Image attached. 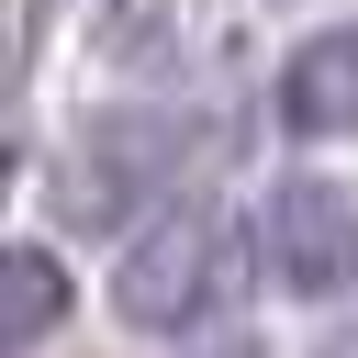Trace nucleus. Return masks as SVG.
I'll list each match as a JSON object with an SVG mask.
<instances>
[{
  "instance_id": "nucleus-1",
  "label": "nucleus",
  "mask_w": 358,
  "mask_h": 358,
  "mask_svg": "<svg viewBox=\"0 0 358 358\" xmlns=\"http://www.w3.org/2000/svg\"><path fill=\"white\" fill-rule=\"evenodd\" d=\"M201 145H213V123H201V112H168V101H145V112H90V123H67V145H56V213H67L78 235H134V224H157V213L179 201V179L201 168Z\"/></svg>"
},
{
  "instance_id": "nucleus-2",
  "label": "nucleus",
  "mask_w": 358,
  "mask_h": 358,
  "mask_svg": "<svg viewBox=\"0 0 358 358\" xmlns=\"http://www.w3.org/2000/svg\"><path fill=\"white\" fill-rule=\"evenodd\" d=\"M246 257H257V235H235L213 201H168L157 224L123 235V257H112V313H123L134 336H201V324L235 302Z\"/></svg>"
},
{
  "instance_id": "nucleus-3",
  "label": "nucleus",
  "mask_w": 358,
  "mask_h": 358,
  "mask_svg": "<svg viewBox=\"0 0 358 358\" xmlns=\"http://www.w3.org/2000/svg\"><path fill=\"white\" fill-rule=\"evenodd\" d=\"M257 268L291 291V302H336L358 291V179H324V168H291L257 190Z\"/></svg>"
},
{
  "instance_id": "nucleus-4",
  "label": "nucleus",
  "mask_w": 358,
  "mask_h": 358,
  "mask_svg": "<svg viewBox=\"0 0 358 358\" xmlns=\"http://www.w3.org/2000/svg\"><path fill=\"white\" fill-rule=\"evenodd\" d=\"M280 123H291L302 145L358 134V22H324L313 45H291V67H280Z\"/></svg>"
},
{
  "instance_id": "nucleus-5",
  "label": "nucleus",
  "mask_w": 358,
  "mask_h": 358,
  "mask_svg": "<svg viewBox=\"0 0 358 358\" xmlns=\"http://www.w3.org/2000/svg\"><path fill=\"white\" fill-rule=\"evenodd\" d=\"M0 291H11V302H0V336H11V347H45V336L67 324V302H78L67 268H56V246H34V235L0 257Z\"/></svg>"
},
{
  "instance_id": "nucleus-6",
  "label": "nucleus",
  "mask_w": 358,
  "mask_h": 358,
  "mask_svg": "<svg viewBox=\"0 0 358 358\" xmlns=\"http://www.w3.org/2000/svg\"><path fill=\"white\" fill-rule=\"evenodd\" d=\"M224 358H257V347H224Z\"/></svg>"
}]
</instances>
